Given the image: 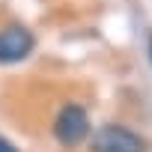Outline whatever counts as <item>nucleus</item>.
Wrapping results in <instances>:
<instances>
[{"mask_svg":"<svg viewBox=\"0 0 152 152\" xmlns=\"http://www.w3.org/2000/svg\"><path fill=\"white\" fill-rule=\"evenodd\" d=\"M146 51H149V63H152V36H149V42H146Z\"/></svg>","mask_w":152,"mask_h":152,"instance_id":"5","label":"nucleus"},{"mask_svg":"<svg viewBox=\"0 0 152 152\" xmlns=\"http://www.w3.org/2000/svg\"><path fill=\"white\" fill-rule=\"evenodd\" d=\"M0 152H18V146H12L6 137H0Z\"/></svg>","mask_w":152,"mask_h":152,"instance_id":"4","label":"nucleus"},{"mask_svg":"<svg viewBox=\"0 0 152 152\" xmlns=\"http://www.w3.org/2000/svg\"><path fill=\"white\" fill-rule=\"evenodd\" d=\"M54 137L66 149L81 146L90 137V116H87V110L81 104H66L57 113V119H54Z\"/></svg>","mask_w":152,"mask_h":152,"instance_id":"2","label":"nucleus"},{"mask_svg":"<svg viewBox=\"0 0 152 152\" xmlns=\"http://www.w3.org/2000/svg\"><path fill=\"white\" fill-rule=\"evenodd\" d=\"M33 48H36V36L24 24H6L0 30V66L27 60L33 54Z\"/></svg>","mask_w":152,"mask_h":152,"instance_id":"3","label":"nucleus"},{"mask_svg":"<svg viewBox=\"0 0 152 152\" xmlns=\"http://www.w3.org/2000/svg\"><path fill=\"white\" fill-rule=\"evenodd\" d=\"M87 140H90V152H146V140L137 131L116 122L96 128Z\"/></svg>","mask_w":152,"mask_h":152,"instance_id":"1","label":"nucleus"}]
</instances>
